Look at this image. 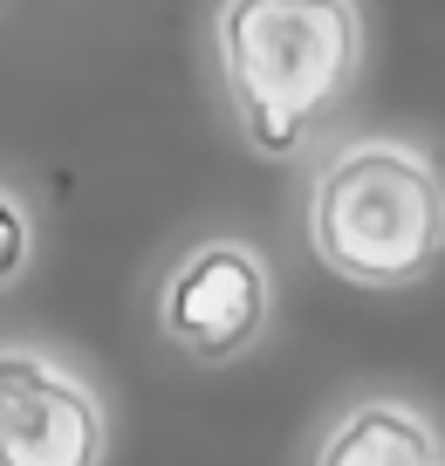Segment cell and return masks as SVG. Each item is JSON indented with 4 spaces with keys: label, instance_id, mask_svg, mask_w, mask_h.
<instances>
[{
    "label": "cell",
    "instance_id": "1",
    "mask_svg": "<svg viewBox=\"0 0 445 466\" xmlns=\"http://www.w3.org/2000/svg\"><path fill=\"white\" fill-rule=\"evenodd\" d=\"M227 83L260 151H295L302 124L349 83L357 21L336 0H233L219 15Z\"/></svg>",
    "mask_w": 445,
    "mask_h": 466
},
{
    "label": "cell",
    "instance_id": "2",
    "mask_svg": "<svg viewBox=\"0 0 445 466\" xmlns=\"http://www.w3.org/2000/svg\"><path fill=\"white\" fill-rule=\"evenodd\" d=\"M308 240L343 281H363V289L411 281L445 248V186L411 151H343L316 186Z\"/></svg>",
    "mask_w": 445,
    "mask_h": 466
},
{
    "label": "cell",
    "instance_id": "3",
    "mask_svg": "<svg viewBox=\"0 0 445 466\" xmlns=\"http://www.w3.org/2000/svg\"><path fill=\"white\" fill-rule=\"evenodd\" d=\"M103 419L42 357H0V466H96Z\"/></svg>",
    "mask_w": 445,
    "mask_h": 466
},
{
    "label": "cell",
    "instance_id": "4",
    "mask_svg": "<svg viewBox=\"0 0 445 466\" xmlns=\"http://www.w3.org/2000/svg\"><path fill=\"white\" fill-rule=\"evenodd\" d=\"M260 316H268V275L247 248H206L178 268L172 295H165V329L186 357L219 364L233 350L254 343Z\"/></svg>",
    "mask_w": 445,
    "mask_h": 466
},
{
    "label": "cell",
    "instance_id": "5",
    "mask_svg": "<svg viewBox=\"0 0 445 466\" xmlns=\"http://www.w3.org/2000/svg\"><path fill=\"white\" fill-rule=\"evenodd\" d=\"M322 466H439V446L418 419L370 405L322 446Z\"/></svg>",
    "mask_w": 445,
    "mask_h": 466
},
{
    "label": "cell",
    "instance_id": "6",
    "mask_svg": "<svg viewBox=\"0 0 445 466\" xmlns=\"http://www.w3.org/2000/svg\"><path fill=\"white\" fill-rule=\"evenodd\" d=\"M21 254H28V233H21V213L7 199H0V281L21 268Z\"/></svg>",
    "mask_w": 445,
    "mask_h": 466
}]
</instances>
